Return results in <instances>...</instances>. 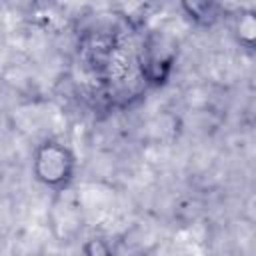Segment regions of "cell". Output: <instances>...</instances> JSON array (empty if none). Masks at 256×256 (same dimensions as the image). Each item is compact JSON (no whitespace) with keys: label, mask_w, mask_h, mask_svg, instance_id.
I'll list each match as a JSON object with an SVG mask.
<instances>
[{"label":"cell","mask_w":256,"mask_h":256,"mask_svg":"<svg viewBox=\"0 0 256 256\" xmlns=\"http://www.w3.org/2000/svg\"><path fill=\"white\" fill-rule=\"evenodd\" d=\"M236 16V30L240 34V42L248 48H252L254 44V38H256V18H254V12L252 10H244L242 6L238 8V14Z\"/></svg>","instance_id":"cell-3"},{"label":"cell","mask_w":256,"mask_h":256,"mask_svg":"<svg viewBox=\"0 0 256 256\" xmlns=\"http://www.w3.org/2000/svg\"><path fill=\"white\" fill-rule=\"evenodd\" d=\"M76 154L70 146L56 138H46L34 148L32 174L42 186L50 190L68 188L76 176Z\"/></svg>","instance_id":"cell-1"},{"label":"cell","mask_w":256,"mask_h":256,"mask_svg":"<svg viewBox=\"0 0 256 256\" xmlns=\"http://www.w3.org/2000/svg\"><path fill=\"white\" fill-rule=\"evenodd\" d=\"M182 10H186L188 18L194 20L196 24L210 26L222 16L224 6L222 4H214V2H184Z\"/></svg>","instance_id":"cell-2"},{"label":"cell","mask_w":256,"mask_h":256,"mask_svg":"<svg viewBox=\"0 0 256 256\" xmlns=\"http://www.w3.org/2000/svg\"><path fill=\"white\" fill-rule=\"evenodd\" d=\"M82 256H116V254H114L112 246H110L104 238L92 236V238H88V240L84 242V246H82Z\"/></svg>","instance_id":"cell-4"}]
</instances>
